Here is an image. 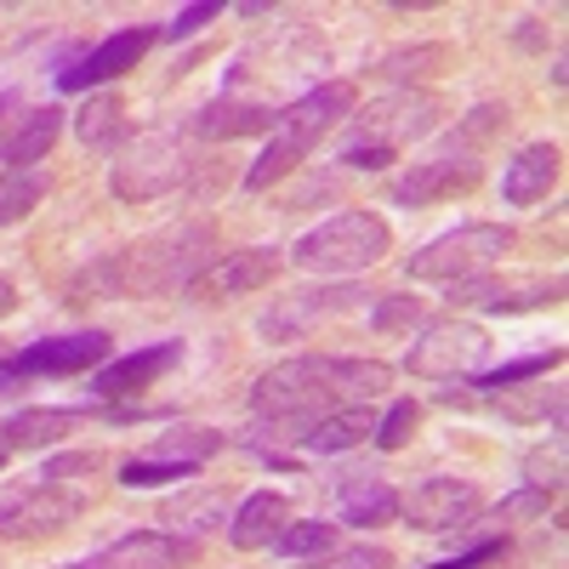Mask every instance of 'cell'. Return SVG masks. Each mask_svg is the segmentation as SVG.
Segmentation results:
<instances>
[{
	"mask_svg": "<svg viewBox=\"0 0 569 569\" xmlns=\"http://www.w3.org/2000/svg\"><path fill=\"white\" fill-rule=\"evenodd\" d=\"M393 382L382 359H337V353H297L257 376L251 410L262 421H319L330 410L365 405Z\"/></svg>",
	"mask_w": 569,
	"mask_h": 569,
	"instance_id": "obj_1",
	"label": "cell"
},
{
	"mask_svg": "<svg viewBox=\"0 0 569 569\" xmlns=\"http://www.w3.org/2000/svg\"><path fill=\"white\" fill-rule=\"evenodd\" d=\"M211 222H177L166 233L142 246H126V251H109L98 262H86L80 279L69 284V302H109V297H166V291H182L188 279L206 268V251H211Z\"/></svg>",
	"mask_w": 569,
	"mask_h": 569,
	"instance_id": "obj_2",
	"label": "cell"
},
{
	"mask_svg": "<svg viewBox=\"0 0 569 569\" xmlns=\"http://www.w3.org/2000/svg\"><path fill=\"white\" fill-rule=\"evenodd\" d=\"M353 109H359V91H353L348 80H325V86L302 91L297 103L273 109V131H268L262 154H257L251 171H246V194H268L273 182H284V177H291V171L313 154V142L330 137Z\"/></svg>",
	"mask_w": 569,
	"mask_h": 569,
	"instance_id": "obj_3",
	"label": "cell"
},
{
	"mask_svg": "<svg viewBox=\"0 0 569 569\" xmlns=\"http://www.w3.org/2000/svg\"><path fill=\"white\" fill-rule=\"evenodd\" d=\"M439 126V98L427 91H393V98H376L353 114L337 166L342 171H388L399 160L405 142H421L427 131Z\"/></svg>",
	"mask_w": 569,
	"mask_h": 569,
	"instance_id": "obj_4",
	"label": "cell"
},
{
	"mask_svg": "<svg viewBox=\"0 0 569 569\" xmlns=\"http://www.w3.org/2000/svg\"><path fill=\"white\" fill-rule=\"evenodd\" d=\"M393 251V233L376 211H342L319 228H308L302 240L291 246V262L302 273H359V268H376Z\"/></svg>",
	"mask_w": 569,
	"mask_h": 569,
	"instance_id": "obj_5",
	"label": "cell"
},
{
	"mask_svg": "<svg viewBox=\"0 0 569 569\" xmlns=\"http://www.w3.org/2000/svg\"><path fill=\"white\" fill-rule=\"evenodd\" d=\"M501 251H512V228L501 222H461L439 240H427L421 251H410L405 273L410 279H433V284H456L472 273H490L501 262Z\"/></svg>",
	"mask_w": 569,
	"mask_h": 569,
	"instance_id": "obj_6",
	"label": "cell"
},
{
	"mask_svg": "<svg viewBox=\"0 0 569 569\" xmlns=\"http://www.w3.org/2000/svg\"><path fill=\"white\" fill-rule=\"evenodd\" d=\"M188 171H194V160H188L182 137L177 131H149V137H137V142L120 149V160L109 171V188L126 206H149V200L171 194V188H182Z\"/></svg>",
	"mask_w": 569,
	"mask_h": 569,
	"instance_id": "obj_7",
	"label": "cell"
},
{
	"mask_svg": "<svg viewBox=\"0 0 569 569\" xmlns=\"http://www.w3.org/2000/svg\"><path fill=\"white\" fill-rule=\"evenodd\" d=\"M485 177V160H479V142H472L461 126L450 131L445 149L421 154L399 182H393V206H439V200H456V194H472Z\"/></svg>",
	"mask_w": 569,
	"mask_h": 569,
	"instance_id": "obj_8",
	"label": "cell"
},
{
	"mask_svg": "<svg viewBox=\"0 0 569 569\" xmlns=\"http://www.w3.org/2000/svg\"><path fill=\"white\" fill-rule=\"evenodd\" d=\"M490 353V330L467 325V319H433L421 325V337L405 353V370L421 376V382H456V376H472Z\"/></svg>",
	"mask_w": 569,
	"mask_h": 569,
	"instance_id": "obj_9",
	"label": "cell"
},
{
	"mask_svg": "<svg viewBox=\"0 0 569 569\" xmlns=\"http://www.w3.org/2000/svg\"><path fill=\"white\" fill-rule=\"evenodd\" d=\"M80 512H86V496L80 490L29 479V485L0 490V536H7V541H40V536L69 530Z\"/></svg>",
	"mask_w": 569,
	"mask_h": 569,
	"instance_id": "obj_10",
	"label": "cell"
},
{
	"mask_svg": "<svg viewBox=\"0 0 569 569\" xmlns=\"http://www.w3.org/2000/svg\"><path fill=\"white\" fill-rule=\"evenodd\" d=\"M98 365H109V330H74V337H40L18 348L12 359H0V376L7 382H23V376H86Z\"/></svg>",
	"mask_w": 569,
	"mask_h": 569,
	"instance_id": "obj_11",
	"label": "cell"
},
{
	"mask_svg": "<svg viewBox=\"0 0 569 569\" xmlns=\"http://www.w3.org/2000/svg\"><path fill=\"white\" fill-rule=\"evenodd\" d=\"M154 40H160V29H149V23L103 34L98 46H91V52H80L74 63L58 69V91H91V86H109V80L131 74L142 58H149V46H154Z\"/></svg>",
	"mask_w": 569,
	"mask_h": 569,
	"instance_id": "obj_12",
	"label": "cell"
},
{
	"mask_svg": "<svg viewBox=\"0 0 569 569\" xmlns=\"http://www.w3.org/2000/svg\"><path fill=\"white\" fill-rule=\"evenodd\" d=\"M359 302H365L359 284H308V291H297V297H279L257 319V330H262V337H273V342H302L313 325L337 319V313H353Z\"/></svg>",
	"mask_w": 569,
	"mask_h": 569,
	"instance_id": "obj_13",
	"label": "cell"
},
{
	"mask_svg": "<svg viewBox=\"0 0 569 569\" xmlns=\"http://www.w3.org/2000/svg\"><path fill=\"white\" fill-rule=\"evenodd\" d=\"M450 308H490V313H536L563 302V273L552 279H496V273H472L445 284Z\"/></svg>",
	"mask_w": 569,
	"mask_h": 569,
	"instance_id": "obj_14",
	"label": "cell"
},
{
	"mask_svg": "<svg viewBox=\"0 0 569 569\" xmlns=\"http://www.w3.org/2000/svg\"><path fill=\"white\" fill-rule=\"evenodd\" d=\"M279 273V257L268 246H246V251H222L211 257L194 279L182 284V297L188 302H228V297H251L262 291V284H273Z\"/></svg>",
	"mask_w": 569,
	"mask_h": 569,
	"instance_id": "obj_15",
	"label": "cell"
},
{
	"mask_svg": "<svg viewBox=\"0 0 569 569\" xmlns=\"http://www.w3.org/2000/svg\"><path fill=\"white\" fill-rule=\"evenodd\" d=\"M485 507L472 479H421L410 496H399V518L410 530H461Z\"/></svg>",
	"mask_w": 569,
	"mask_h": 569,
	"instance_id": "obj_16",
	"label": "cell"
},
{
	"mask_svg": "<svg viewBox=\"0 0 569 569\" xmlns=\"http://www.w3.org/2000/svg\"><path fill=\"white\" fill-rule=\"evenodd\" d=\"M200 547L188 541V536H166V530H131L120 541H109L103 552H91V558H74L63 569H182V563H194Z\"/></svg>",
	"mask_w": 569,
	"mask_h": 569,
	"instance_id": "obj_17",
	"label": "cell"
},
{
	"mask_svg": "<svg viewBox=\"0 0 569 569\" xmlns=\"http://www.w3.org/2000/svg\"><path fill=\"white\" fill-rule=\"evenodd\" d=\"M177 365H182V342H149V348H137L126 359H109V365L91 370V393L98 399H131L142 388L166 382Z\"/></svg>",
	"mask_w": 569,
	"mask_h": 569,
	"instance_id": "obj_18",
	"label": "cell"
},
{
	"mask_svg": "<svg viewBox=\"0 0 569 569\" xmlns=\"http://www.w3.org/2000/svg\"><path fill=\"white\" fill-rule=\"evenodd\" d=\"M91 416H103V410H91V405H29L18 416L0 421V456H18V450H46V445H58L69 427L91 421Z\"/></svg>",
	"mask_w": 569,
	"mask_h": 569,
	"instance_id": "obj_19",
	"label": "cell"
},
{
	"mask_svg": "<svg viewBox=\"0 0 569 569\" xmlns=\"http://www.w3.org/2000/svg\"><path fill=\"white\" fill-rule=\"evenodd\" d=\"M563 177V154L558 142H530V149H518L501 171V200L507 206H541Z\"/></svg>",
	"mask_w": 569,
	"mask_h": 569,
	"instance_id": "obj_20",
	"label": "cell"
},
{
	"mask_svg": "<svg viewBox=\"0 0 569 569\" xmlns=\"http://www.w3.org/2000/svg\"><path fill=\"white\" fill-rule=\"evenodd\" d=\"M268 131H273V109L268 103H246V98H217V103L194 109V120H188V137H206V142L268 137Z\"/></svg>",
	"mask_w": 569,
	"mask_h": 569,
	"instance_id": "obj_21",
	"label": "cell"
},
{
	"mask_svg": "<svg viewBox=\"0 0 569 569\" xmlns=\"http://www.w3.org/2000/svg\"><path fill=\"white\" fill-rule=\"evenodd\" d=\"M284 525H291V501H284L279 490H257V496H246L240 507H233V518H228V547H240V552H257V547H268Z\"/></svg>",
	"mask_w": 569,
	"mask_h": 569,
	"instance_id": "obj_22",
	"label": "cell"
},
{
	"mask_svg": "<svg viewBox=\"0 0 569 569\" xmlns=\"http://www.w3.org/2000/svg\"><path fill=\"white\" fill-rule=\"evenodd\" d=\"M63 137V109L58 103H40L23 109L12 137H7V154H0V171H34V160L52 154V142Z\"/></svg>",
	"mask_w": 569,
	"mask_h": 569,
	"instance_id": "obj_23",
	"label": "cell"
},
{
	"mask_svg": "<svg viewBox=\"0 0 569 569\" xmlns=\"http://www.w3.org/2000/svg\"><path fill=\"white\" fill-rule=\"evenodd\" d=\"M342 525L353 530H382L399 518V490L388 479H376V472H342Z\"/></svg>",
	"mask_w": 569,
	"mask_h": 569,
	"instance_id": "obj_24",
	"label": "cell"
},
{
	"mask_svg": "<svg viewBox=\"0 0 569 569\" xmlns=\"http://www.w3.org/2000/svg\"><path fill=\"white\" fill-rule=\"evenodd\" d=\"M74 137L86 142V149H98V154L126 149V137H131V109H126L120 91H91V98L80 103V114H74Z\"/></svg>",
	"mask_w": 569,
	"mask_h": 569,
	"instance_id": "obj_25",
	"label": "cell"
},
{
	"mask_svg": "<svg viewBox=\"0 0 569 569\" xmlns=\"http://www.w3.org/2000/svg\"><path fill=\"white\" fill-rule=\"evenodd\" d=\"M370 433H376V416H370L365 405H348V410H330V416L308 421L297 445H302L308 456H342V450L365 445Z\"/></svg>",
	"mask_w": 569,
	"mask_h": 569,
	"instance_id": "obj_26",
	"label": "cell"
},
{
	"mask_svg": "<svg viewBox=\"0 0 569 569\" xmlns=\"http://www.w3.org/2000/svg\"><path fill=\"white\" fill-rule=\"evenodd\" d=\"M563 365V348H547V353H525V359H507V365H496V370H472L467 376V399H501V393H512L518 382H541L547 370H558Z\"/></svg>",
	"mask_w": 569,
	"mask_h": 569,
	"instance_id": "obj_27",
	"label": "cell"
},
{
	"mask_svg": "<svg viewBox=\"0 0 569 569\" xmlns=\"http://www.w3.org/2000/svg\"><path fill=\"white\" fill-rule=\"evenodd\" d=\"M228 445V433H217V427H200V421H182V427H171V433H160L154 439V461H177V467H206L217 450Z\"/></svg>",
	"mask_w": 569,
	"mask_h": 569,
	"instance_id": "obj_28",
	"label": "cell"
},
{
	"mask_svg": "<svg viewBox=\"0 0 569 569\" xmlns=\"http://www.w3.org/2000/svg\"><path fill=\"white\" fill-rule=\"evenodd\" d=\"M342 530L337 525H325V518H308V525H284L268 547L273 558H291V563H308V558H325V552H337Z\"/></svg>",
	"mask_w": 569,
	"mask_h": 569,
	"instance_id": "obj_29",
	"label": "cell"
},
{
	"mask_svg": "<svg viewBox=\"0 0 569 569\" xmlns=\"http://www.w3.org/2000/svg\"><path fill=\"white\" fill-rule=\"evenodd\" d=\"M46 200V177L40 171H0V228L23 222Z\"/></svg>",
	"mask_w": 569,
	"mask_h": 569,
	"instance_id": "obj_30",
	"label": "cell"
},
{
	"mask_svg": "<svg viewBox=\"0 0 569 569\" xmlns=\"http://www.w3.org/2000/svg\"><path fill=\"white\" fill-rule=\"evenodd\" d=\"M416 427H421V405L416 399H393L382 416H376V433L370 439H376V450L393 456V450H405L416 439Z\"/></svg>",
	"mask_w": 569,
	"mask_h": 569,
	"instance_id": "obj_31",
	"label": "cell"
},
{
	"mask_svg": "<svg viewBox=\"0 0 569 569\" xmlns=\"http://www.w3.org/2000/svg\"><path fill=\"white\" fill-rule=\"evenodd\" d=\"M188 485L194 479V467H177V461H154V456H131L126 467H120V485L126 490H160V485Z\"/></svg>",
	"mask_w": 569,
	"mask_h": 569,
	"instance_id": "obj_32",
	"label": "cell"
},
{
	"mask_svg": "<svg viewBox=\"0 0 569 569\" xmlns=\"http://www.w3.org/2000/svg\"><path fill=\"white\" fill-rule=\"evenodd\" d=\"M91 472H103V450H63V456H46V467L34 479L46 485H74V479H91Z\"/></svg>",
	"mask_w": 569,
	"mask_h": 569,
	"instance_id": "obj_33",
	"label": "cell"
},
{
	"mask_svg": "<svg viewBox=\"0 0 569 569\" xmlns=\"http://www.w3.org/2000/svg\"><path fill=\"white\" fill-rule=\"evenodd\" d=\"M421 319H427L421 297H382V302L370 308V330H382V337H399V330H410Z\"/></svg>",
	"mask_w": 569,
	"mask_h": 569,
	"instance_id": "obj_34",
	"label": "cell"
},
{
	"mask_svg": "<svg viewBox=\"0 0 569 569\" xmlns=\"http://www.w3.org/2000/svg\"><path fill=\"white\" fill-rule=\"evenodd\" d=\"M547 507H552V496H547V490L518 485L512 496H501V501H496V525H530V518H547Z\"/></svg>",
	"mask_w": 569,
	"mask_h": 569,
	"instance_id": "obj_35",
	"label": "cell"
},
{
	"mask_svg": "<svg viewBox=\"0 0 569 569\" xmlns=\"http://www.w3.org/2000/svg\"><path fill=\"white\" fill-rule=\"evenodd\" d=\"M302 569H393V552H388V547H348V552L308 558Z\"/></svg>",
	"mask_w": 569,
	"mask_h": 569,
	"instance_id": "obj_36",
	"label": "cell"
},
{
	"mask_svg": "<svg viewBox=\"0 0 569 569\" xmlns=\"http://www.w3.org/2000/svg\"><path fill=\"white\" fill-rule=\"evenodd\" d=\"M525 472H530L525 485H536V490L558 496V490H563V439L552 445V456H547V450H530V456H525Z\"/></svg>",
	"mask_w": 569,
	"mask_h": 569,
	"instance_id": "obj_37",
	"label": "cell"
},
{
	"mask_svg": "<svg viewBox=\"0 0 569 569\" xmlns=\"http://www.w3.org/2000/svg\"><path fill=\"white\" fill-rule=\"evenodd\" d=\"M501 558H507V536H485V541H472L467 552H450V558L427 563V569H490Z\"/></svg>",
	"mask_w": 569,
	"mask_h": 569,
	"instance_id": "obj_38",
	"label": "cell"
},
{
	"mask_svg": "<svg viewBox=\"0 0 569 569\" xmlns=\"http://www.w3.org/2000/svg\"><path fill=\"white\" fill-rule=\"evenodd\" d=\"M217 507H222V496H217V490L188 496V501H171V507H166V525H177V530H182V525H188V530H206L200 518H211Z\"/></svg>",
	"mask_w": 569,
	"mask_h": 569,
	"instance_id": "obj_39",
	"label": "cell"
},
{
	"mask_svg": "<svg viewBox=\"0 0 569 569\" xmlns=\"http://www.w3.org/2000/svg\"><path fill=\"white\" fill-rule=\"evenodd\" d=\"M222 18V7L217 0H200V7H182L171 23H166V40H188V34H200L206 23H217Z\"/></svg>",
	"mask_w": 569,
	"mask_h": 569,
	"instance_id": "obj_40",
	"label": "cell"
},
{
	"mask_svg": "<svg viewBox=\"0 0 569 569\" xmlns=\"http://www.w3.org/2000/svg\"><path fill=\"white\" fill-rule=\"evenodd\" d=\"M416 63H450V46H416V52H393V58H382V74H421Z\"/></svg>",
	"mask_w": 569,
	"mask_h": 569,
	"instance_id": "obj_41",
	"label": "cell"
},
{
	"mask_svg": "<svg viewBox=\"0 0 569 569\" xmlns=\"http://www.w3.org/2000/svg\"><path fill=\"white\" fill-rule=\"evenodd\" d=\"M18 114H23V98L18 91H0V154H7V137H12Z\"/></svg>",
	"mask_w": 569,
	"mask_h": 569,
	"instance_id": "obj_42",
	"label": "cell"
},
{
	"mask_svg": "<svg viewBox=\"0 0 569 569\" xmlns=\"http://www.w3.org/2000/svg\"><path fill=\"white\" fill-rule=\"evenodd\" d=\"M12 308H18V284H12V279H0V319H7Z\"/></svg>",
	"mask_w": 569,
	"mask_h": 569,
	"instance_id": "obj_43",
	"label": "cell"
},
{
	"mask_svg": "<svg viewBox=\"0 0 569 569\" xmlns=\"http://www.w3.org/2000/svg\"><path fill=\"white\" fill-rule=\"evenodd\" d=\"M0 393H12V382H7V376H0Z\"/></svg>",
	"mask_w": 569,
	"mask_h": 569,
	"instance_id": "obj_44",
	"label": "cell"
},
{
	"mask_svg": "<svg viewBox=\"0 0 569 569\" xmlns=\"http://www.w3.org/2000/svg\"><path fill=\"white\" fill-rule=\"evenodd\" d=\"M0 467H7V456H0Z\"/></svg>",
	"mask_w": 569,
	"mask_h": 569,
	"instance_id": "obj_45",
	"label": "cell"
}]
</instances>
